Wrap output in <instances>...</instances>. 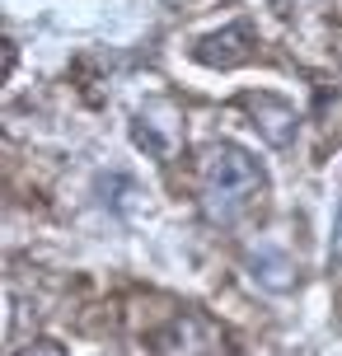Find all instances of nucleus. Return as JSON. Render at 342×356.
<instances>
[{"mask_svg":"<svg viewBox=\"0 0 342 356\" xmlns=\"http://www.w3.org/2000/svg\"><path fill=\"white\" fill-rule=\"evenodd\" d=\"M263 193H268L263 164L253 160L244 145L220 141L216 150H211V160H206V174H202V207H206V216L220 220V225H230V220H239Z\"/></svg>","mask_w":342,"mask_h":356,"instance_id":"f257e3e1","label":"nucleus"},{"mask_svg":"<svg viewBox=\"0 0 342 356\" xmlns=\"http://www.w3.org/2000/svg\"><path fill=\"white\" fill-rule=\"evenodd\" d=\"M239 108L253 118V127L263 131V141L277 145V150H286L295 141V131H300V118H295V108L286 99H277V94H244Z\"/></svg>","mask_w":342,"mask_h":356,"instance_id":"f03ea898","label":"nucleus"},{"mask_svg":"<svg viewBox=\"0 0 342 356\" xmlns=\"http://www.w3.org/2000/svg\"><path fill=\"white\" fill-rule=\"evenodd\" d=\"M249 42H253V24L249 19H234L230 29H220V33H206L193 47V56H197L202 66H216V71H230V66H239L244 56H249Z\"/></svg>","mask_w":342,"mask_h":356,"instance_id":"7ed1b4c3","label":"nucleus"},{"mask_svg":"<svg viewBox=\"0 0 342 356\" xmlns=\"http://www.w3.org/2000/svg\"><path fill=\"white\" fill-rule=\"evenodd\" d=\"M253 277H258L263 286H272V291H286L291 286V263L282 258V253L263 249V253H253Z\"/></svg>","mask_w":342,"mask_h":356,"instance_id":"20e7f679","label":"nucleus"},{"mask_svg":"<svg viewBox=\"0 0 342 356\" xmlns=\"http://www.w3.org/2000/svg\"><path fill=\"white\" fill-rule=\"evenodd\" d=\"M15 356H66V347L52 342V338H42V342H33V347H24V352H15Z\"/></svg>","mask_w":342,"mask_h":356,"instance_id":"39448f33","label":"nucleus"},{"mask_svg":"<svg viewBox=\"0 0 342 356\" xmlns=\"http://www.w3.org/2000/svg\"><path fill=\"white\" fill-rule=\"evenodd\" d=\"M328 263L342 267V207H338V220H333V249H328Z\"/></svg>","mask_w":342,"mask_h":356,"instance_id":"423d86ee","label":"nucleus"}]
</instances>
